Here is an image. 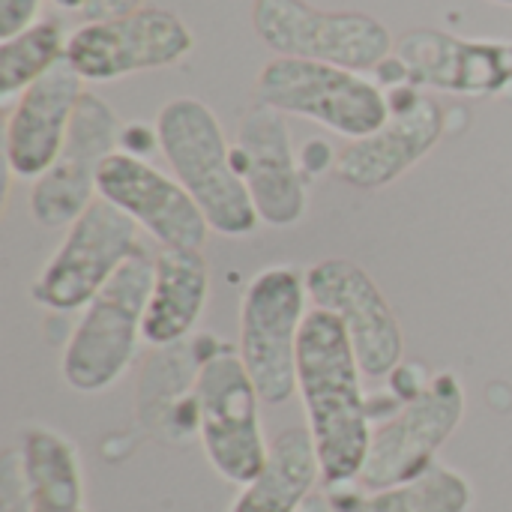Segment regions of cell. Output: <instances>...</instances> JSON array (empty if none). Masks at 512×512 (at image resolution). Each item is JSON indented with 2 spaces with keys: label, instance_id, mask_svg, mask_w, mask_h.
I'll return each mask as SVG.
<instances>
[{
  "label": "cell",
  "instance_id": "6da1fadb",
  "mask_svg": "<svg viewBox=\"0 0 512 512\" xmlns=\"http://www.w3.org/2000/svg\"><path fill=\"white\" fill-rule=\"evenodd\" d=\"M297 393L321 462V483L342 489L360 480L369 444L372 411L363 393V369L342 321L330 312H309L297 345Z\"/></svg>",
  "mask_w": 512,
  "mask_h": 512
},
{
  "label": "cell",
  "instance_id": "7a4b0ae2",
  "mask_svg": "<svg viewBox=\"0 0 512 512\" xmlns=\"http://www.w3.org/2000/svg\"><path fill=\"white\" fill-rule=\"evenodd\" d=\"M156 135L162 156L201 207L210 231L222 237L258 231L261 216L231 162V144L210 105L192 96L165 102L156 114Z\"/></svg>",
  "mask_w": 512,
  "mask_h": 512
},
{
  "label": "cell",
  "instance_id": "3957f363",
  "mask_svg": "<svg viewBox=\"0 0 512 512\" xmlns=\"http://www.w3.org/2000/svg\"><path fill=\"white\" fill-rule=\"evenodd\" d=\"M153 288V258L138 249L102 294L84 309L63 357L60 375L69 390L96 396L111 390L135 363L144 342V312Z\"/></svg>",
  "mask_w": 512,
  "mask_h": 512
},
{
  "label": "cell",
  "instance_id": "277c9868",
  "mask_svg": "<svg viewBox=\"0 0 512 512\" xmlns=\"http://www.w3.org/2000/svg\"><path fill=\"white\" fill-rule=\"evenodd\" d=\"M198 438L210 468L234 483L249 486L267 465L270 444L261 426V396L240 354L210 336L201 339V366L195 378Z\"/></svg>",
  "mask_w": 512,
  "mask_h": 512
},
{
  "label": "cell",
  "instance_id": "5b68a950",
  "mask_svg": "<svg viewBox=\"0 0 512 512\" xmlns=\"http://www.w3.org/2000/svg\"><path fill=\"white\" fill-rule=\"evenodd\" d=\"M306 276L297 267H267L252 276L240 300L237 354L264 405H285L297 393V345L306 321Z\"/></svg>",
  "mask_w": 512,
  "mask_h": 512
},
{
  "label": "cell",
  "instance_id": "8992f818",
  "mask_svg": "<svg viewBox=\"0 0 512 512\" xmlns=\"http://www.w3.org/2000/svg\"><path fill=\"white\" fill-rule=\"evenodd\" d=\"M255 93L258 102L282 114L309 117L351 141L378 132L390 120L387 90L360 72L315 60L273 57L258 72Z\"/></svg>",
  "mask_w": 512,
  "mask_h": 512
},
{
  "label": "cell",
  "instance_id": "52a82bcc",
  "mask_svg": "<svg viewBox=\"0 0 512 512\" xmlns=\"http://www.w3.org/2000/svg\"><path fill=\"white\" fill-rule=\"evenodd\" d=\"M138 222L96 198L69 228L30 285V300L51 312H81L141 249Z\"/></svg>",
  "mask_w": 512,
  "mask_h": 512
},
{
  "label": "cell",
  "instance_id": "ba28073f",
  "mask_svg": "<svg viewBox=\"0 0 512 512\" xmlns=\"http://www.w3.org/2000/svg\"><path fill=\"white\" fill-rule=\"evenodd\" d=\"M252 27L279 57L330 63L351 72L378 69L396 48L378 18L366 12H327L306 0H255Z\"/></svg>",
  "mask_w": 512,
  "mask_h": 512
},
{
  "label": "cell",
  "instance_id": "9c48e42d",
  "mask_svg": "<svg viewBox=\"0 0 512 512\" xmlns=\"http://www.w3.org/2000/svg\"><path fill=\"white\" fill-rule=\"evenodd\" d=\"M465 405L468 399L459 375L438 372L417 399L405 402L372 429L369 456L357 483L366 492H381L420 477L438 462V450L462 426Z\"/></svg>",
  "mask_w": 512,
  "mask_h": 512
},
{
  "label": "cell",
  "instance_id": "30bf717a",
  "mask_svg": "<svg viewBox=\"0 0 512 512\" xmlns=\"http://www.w3.org/2000/svg\"><path fill=\"white\" fill-rule=\"evenodd\" d=\"M120 135L123 126L114 108L102 96L84 93L60 156L39 180H33L27 207L36 225L48 231L69 228L99 198V168L117 153Z\"/></svg>",
  "mask_w": 512,
  "mask_h": 512
},
{
  "label": "cell",
  "instance_id": "8fae6325",
  "mask_svg": "<svg viewBox=\"0 0 512 512\" xmlns=\"http://www.w3.org/2000/svg\"><path fill=\"white\" fill-rule=\"evenodd\" d=\"M192 48L195 36L180 15L144 6L123 18L81 24L66 42V60L84 81H114L171 66Z\"/></svg>",
  "mask_w": 512,
  "mask_h": 512
},
{
  "label": "cell",
  "instance_id": "7c38bea8",
  "mask_svg": "<svg viewBox=\"0 0 512 512\" xmlns=\"http://www.w3.org/2000/svg\"><path fill=\"white\" fill-rule=\"evenodd\" d=\"M306 291L315 309L342 321L363 375L390 378L405 360V333L378 282L348 258H327L306 273Z\"/></svg>",
  "mask_w": 512,
  "mask_h": 512
},
{
  "label": "cell",
  "instance_id": "4fadbf2b",
  "mask_svg": "<svg viewBox=\"0 0 512 512\" xmlns=\"http://www.w3.org/2000/svg\"><path fill=\"white\" fill-rule=\"evenodd\" d=\"M387 102L390 120L378 132L351 141L336 156V177L354 189L375 192L396 183L438 147L447 129L441 102L423 96L414 84L387 90Z\"/></svg>",
  "mask_w": 512,
  "mask_h": 512
},
{
  "label": "cell",
  "instance_id": "5bb4252c",
  "mask_svg": "<svg viewBox=\"0 0 512 512\" xmlns=\"http://www.w3.org/2000/svg\"><path fill=\"white\" fill-rule=\"evenodd\" d=\"M231 162L243 177L264 225L291 228L306 216V174L291 147V129L282 111L255 102L240 120Z\"/></svg>",
  "mask_w": 512,
  "mask_h": 512
},
{
  "label": "cell",
  "instance_id": "9a60e30c",
  "mask_svg": "<svg viewBox=\"0 0 512 512\" xmlns=\"http://www.w3.org/2000/svg\"><path fill=\"white\" fill-rule=\"evenodd\" d=\"M99 198L138 222L162 249H204L210 225L177 177L132 153H111L99 168Z\"/></svg>",
  "mask_w": 512,
  "mask_h": 512
},
{
  "label": "cell",
  "instance_id": "2e32d148",
  "mask_svg": "<svg viewBox=\"0 0 512 512\" xmlns=\"http://www.w3.org/2000/svg\"><path fill=\"white\" fill-rule=\"evenodd\" d=\"M393 54L405 63L414 87L459 96H498L512 84V42L462 39L444 30H411Z\"/></svg>",
  "mask_w": 512,
  "mask_h": 512
},
{
  "label": "cell",
  "instance_id": "e0dca14e",
  "mask_svg": "<svg viewBox=\"0 0 512 512\" xmlns=\"http://www.w3.org/2000/svg\"><path fill=\"white\" fill-rule=\"evenodd\" d=\"M84 78L63 57L15 102L6 120V165L18 180H39L60 156L75 108L84 96Z\"/></svg>",
  "mask_w": 512,
  "mask_h": 512
},
{
  "label": "cell",
  "instance_id": "ac0fdd59",
  "mask_svg": "<svg viewBox=\"0 0 512 512\" xmlns=\"http://www.w3.org/2000/svg\"><path fill=\"white\" fill-rule=\"evenodd\" d=\"M210 297V270L201 249H159L144 312V342L174 348L192 336Z\"/></svg>",
  "mask_w": 512,
  "mask_h": 512
},
{
  "label": "cell",
  "instance_id": "d6986e66",
  "mask_svg": "<svg viewBox=\"0 0 512 512\" xmlns=\"http://www.w3.org/2000/svg\"><path fill=\"white\" fill-rule=\"evenodd\" d=\"M321 483V462L309 426L282 429L270 441L261 474L243 486L228 512H300Z\"/></svg>",
  "mask_w": 512,
  "mask_h": 512
},
{
  "label": "cell",
  "instance_id": "ffe728a7",
  "mask_svg": "<svg viewBox=\"0 0 512 512\" xmlns=\"http://www.w3.org/2000/svg\"><path fill=\"white\" fill-rule=\"evenodd\" d=\"M33 512H90L78 447L45 426H33L21 441Z\"/></svg>",
  "mask_w": 512,
  "mask_h": 512
},
{
  "label": "cell",
  "instance_id": "44dd1931",
  "mask_svg": "<svg viewBox=\"0 0 512 512\" xmlns=\"http://www.w3.org/2000/svg\"><path fill=\"white\" fill-rule=\"evenodd\" d=\"M474 507V486L471 480L450 468L435 462L420 477L369 492L366 498H357L354 512H471Z\"/></svg>",
  "mask_w": 512,
  "mask_h": 512
},
{
  "label": "cell",
  "instance_id": "7402d4cb",
  "mask_svg": "<svg viewBox=\"0 0 512 512\" xmlns=\"http://www.w3.org/2000/svg\"><path fill=\"white\" fill-rule=\"evenodd\" d=\"M66 36L57 21H36L24 33L0 42V99L24 93L66 57Z\"/></svg>",
  "mask_w": 512,
  "mask_h": 512
},
{
  "label": "cell",
  "instance_id": "603a6c76",
  "mask_svg": "<svg viewBox=\"0 0 512 512\" xmlns=\"http://www.w3.org/2000/svg\"><path fill=\"white\" fill-rule=\"evenodd\" d=\"M0 512H33L21 447H9L0 456Z\"/></svg>",
  "mask_w": 512,
  "mask_h": 512
},
{
  "label": "cell",
  "instance_id": "cb8c5ba5",
  "mask_svg": "<svg viewBox=\"0 0 512 512\" xmlns=\"http://www.w3.org/2000/svg\"><path fill=\"white\" fill-rule=\"evenodd\" d=\"M432 378H435V375H429L426 366H420V363H405V360H402V363L393 369V375H390V393L405 405V402L417 399V396L432 384Z\"/></svg>",
  "mask_w": 512,
  "mask_h": 512
},
{
  "label": "cell",
  "instance_id": "d4e9b609",
  "mask_svg": "<svg viewBox=\"0 0 512 512\" xmlns=\"http://www.w3.org/2000/svg\"><path fill=\"white\" fill-rule=\"evenodd\" d=\"M42 0H0V39H12L36 24Z\"/></svg>",
  "mask_w": 512,
  "mask_h": 512
},
{
  "label": "cell",
  "instance_id": "484cf974",
  "mask_svg": "<svg viewBox=\"0 0 512 512\" xmlns=\"http://www.w3.org/2000/svg\"><path fill=\"white\" fill-rule=\"evenodd\" d=\"M336 156L339 153H333V147L327 141L315 138V141H306V147H303V153L297 159H300V168H303L306 177H318L327 168H336Z\"/></svg>",
  "mask_w": 512,
  "mask_h": 512
},
{
  "label": "cell",
  "instance_id": "4316f807",
  "mask_svg": "<svg viewBox=\"0 0 512 512\" xmlns=\"http://www.w3.org/2000/svg\"><path fill=\"white\" fill-rule=\"evenodd\" d=\"M144 0H93L84 15L87 21H108V18H123V15H132L141 9Z\"/></svg>",
  "mask_w": 512,
  "mask_h": 512
},
{
  "label": "cell",
  "instance_id": "83f0119b",
  "mask_svg": "<svg viewBox=\"0 0 512 512\" xmlns=\"http://www.w3.org/2000/svg\"><path fill=\"white\" fill-rule=\"evenodd\" d=\"M300 512H330V504H327V498H321V495H312L309 501H306V507Z\"/></svg>",
  "mask_w": 512,
  "mask_h": 512
},
{
  "label": "cell",
  "instance_id": "f1b7e54d",
  "mask_svg": "<svg viewBox=\"0 0 512 512\" xmlns=\"http://www.w3.org/2000/svg\"><path fill=\"white\" fill-rule=\"evenodd\" d=\"M90 3L93 0H54V6H60V9H78V12H84Z\"/></svg>",
  "mask_w": 512,
  "mask_h": 512
},
{
  "label": "cell",
  "instance_id": "f546056e",
  "mask_svg": "<svg viewBox=\"0 0 512 512\" xmlns=\"http://www.w3.org/2000/svg\"><path fill=\"white\" fill-rule=\"evenodd\" d=\"M492 3H501V6H512V0H492Z\"/></svg>",
  "mask_w": 512,
  "mask_h": 512
}]
</instances>
